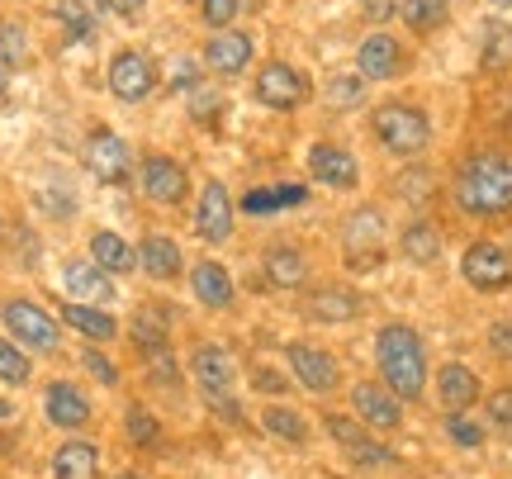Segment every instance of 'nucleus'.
<instances>
[{"mask_svg": "<svg viewBox=\"0 0 512 479\" xmlns=\"http://www.w3.org/2000/svg\"><path fill=\"white\" fill-rule=\"evenodd\" d=\"M451 200L465 219L512 214V148H475L451 176Z\"/></svg>", "mask_w": 512, "mask_h": 479, "instance_id": "1", "label": "nucleus"}, {"mask_svg": "<svg viewBox=\"0 0 512 479\" xmlns=\"http://www.w3.org/2000/svg\"><path fill=\"white\" fill-rule=\"evenodd\" d=\"M375 356H380L384 385L394 389L403 404L422 399V389H427V347H422L418 332L408 323H384L380 337H375Z\"/></svg>", "mask_w": 512, "mask_h": 479, "instance_id": "2", "label": "nucleus"}, {"mask_svg": "<svg viewBox=\"0 0 512 479\" xmlns=\"http://www.w3.org/2000/svg\"><path fill=\"white\" fill-rule=\"evenodd\" d=\"M370 129H375V143L389 157H399V162H418L422 152L432 148V119L413 100H384V105H375Z\"/></svg>", "mask_w": 512, "mask_h": 479, "instance_id": "3", "label": "nucleus"}, {"mask_svg": "<svg viewBox=\"0 0 512 479\" xmlns=\"http://www.w3.org/2000/svg\"><path fill=\"white\" fill-rule=\"evenodd\" d=\"M309 76L299 72V67H290V62H266L261 72H256V100L266 105V110L275 114H294L309 105Z\"/></svg>", "mask_w": 512, "mask_h": 479, "instance_id": "4", "label": "nucleus"}, {"mask_svg": "<svg viewBox=\"0 0 512 479\" xmlns=\"http://www.w3.org/2000/svg\"><path fill=\"white\" fill-rule=\"evenodd\" d=\"M460 276H465V285H470V290H479V295L508 290V285H512L508 247H498V242H489V238L470 242V247H465V257H460Z\"/></svg>", "mask_w": 512, "mask_h": 479, "instance_id": "5", "label": "nucleus"}, {"mask_svg": "<svg viewBox=\"0 0 512 479\" xmlns=\"http://www.w3.org/2000/svg\"><path fill=\"white\" fill-rule=\"evenodd\" d=\"M138 185H143V195L152 204L176 209V204H185V195H190V171H185L176 157H166V152H143Z\"/></svg>", "mask_w": 512, "mask_h": 479, "instance_id": "6", "label": "nucleus"}, {"mask_svg": "<svg viewBox=\"0 0 512 479\" xmlns=\"http://www.w3.org/2000/svg\"><path fill=\"white\" fill-rule=\"evenodd\" d=\"M0 318H5V328L15 332L29 351H57V347H62L57 318L48 314V309L29 304V299H5V304H0Z\"/></svg>", "mask_w": 512, "mask_h": 479, "instance_id": "7", "label": "nucleus"}, {"mask_svg": "<svg viewBox=\"0 0 512 479\" xmlns=\"http://www.w3.org/2000/svg\"><path fill=\"white\" fill-rule=\"evenodd\" d=\"M81 162H86V171H91L100 185H124L128 176H133V152H128V143L110 129H100L86 138Z\"/></svg>", "mask_w": 512, "mask_h": 479, "instance_id": "8", "label": "nucleus"}, {"mask_svg": "<svg viewBox=\"0 0 512 479\" xmlns=\"http://www.w3.org/2000/svg\"><path fill=\"white\" fill-rule=\"evenodd\" d=\"M110 91L114 100H124V105H143L147 95L157 91V62L138 48H124V53H114L110 62Z\"/></svg>", "mask_w": 512, "mask_h": 479, "instance_id": "9", "label": "nucleus"}, {"mask_svg": "<svg viewBox=\"0 0 512 479\" xmlns=\"http://www.w3.org/2000/svg\"><path fill=\"white\" fill-rule=\"evenodd\" d=\"M356 72L366 76V81H394V76L408 72V48L389 29H375L356 48Z\"/></svg>", "mask_w": 512, "mask_h": 479, "instance_id": "10", "label": "nucleus"}, {"mask_svg": "<svg viewBox=\"0 0 512 479\" xmlns=\"http://www.w3.org/2000/svg\"><path fill=\"white\" fill-rule=\"evenodd\" d=\"M384 214L375 209V204H366V209H356L347 219V228H342V247H347V261L351 266H375V261L384 257Z\"/></svg>", "mask_w": 512, "mask_h": 479, "instance_id": "11", "label": "nucleus"}, {"mask_svg": "<svg viewBox=\"0 0 512 479\" xmlns=\"http://www.w3.org/2000/svg\"><path fill=\"white\" fill-rule=\"evenodd\" d=\"M252 53H256V43L247 29H219V34L209 38V48H204V67L214 76H223V81H233V76H242L252 67Z\"/></svg>", "mask_w": 512, "mask_h": 479, "instance_id": "12", "label": "nucleus"}, {"mask_svg": "<svg viewBox=\"0 0 512 479\" xmlns=\"http://www.w3.org/2000/svg\"><path fill=\"white\" fill-rule=\"evenodd\" d=\"M328 437L342 446V451H347L356 465H370V470H375V465H389V461H394V451L375 442L361 418H342V413H328Z\"/></svg>", "mask_w": 512, "mask_h": 479, "instance_id": "13", "label": "nucleus"}, {"mask_svg": "<svg viewBox=\"0 0 512 479\" xmlns=\"http://www.w3.org/2000/svg\"><path fill=\"white\" fill-rule=\"evenodd\" d=\"M309 176L328 190H356L361 185V166L342 143H313L309 148Z\"/></svg>", "mask_w": 512, "mask_h": 479, "instance_id": "14", "label": "nucleus"}, {"mask_svg": "<svg viewBox=\"0 0 512 479\" xmlns=\"http://www.w3.org/2000/svg\"><path fill=\"white\" fill-rule=\"evenodd\" d=\"M195 233L204 242H228L233 238V195L223 181H204L200 190V209H195Z\"/></svg>", "mask_w": 512, "mask_h": 479, "instance_id": "15", "label": "nucleus"}, {"mask_svg": "<svg viewBox=\"0 0 512 479\" xmlns=\"http://www.w3.org/2000/svg\"><path fill=\"white\" fill-rule=\"evenodd\" d=\"M290 370L294 380L304 389H313V394H332L337 389V380H342V370H337V361H332L323 347H309V342H290Z\"/></svg>", "mask_w": 512, "mask_h": 479, "instance_id": "16", "label": "nucleus"}, {"mask_svg": "<svg viewBox=\"0 0 512 479\" xmlns=\"http://www.w3.org/2000/svg\"><path fill=\"white\" fill-rule=\"evenodd\" d=\"M351 408H356V418L375 432H394L403 423V399L394 394L389 385H356L351 389Z\"/></svg>", "mask_w": 512, "mask_h": 479, "instance_id": "17", "label": "nucleus"}, {"mask_svg": "<svg viewBox=\"0 0 512 479\" xmlns=\"http://www.w3.org/2000/svg\"><path fill=\"white\" fill-rule=\"evenodd\" d=\"M62 290L76 295L81 304H105V299H114V280L95 261H67L62 266Z\"/></svg>", "mask_w": 512, "mask_h": 479, "instance_id": "18", "label": "nucleus"}, {"mask_svg": "<svg viewBox=\"0 0 512 479\" xmlns=\"http://www.w3.org/2000/svg\"><path fill=\"white\" fill-rule=\"evenodd\" d=\"M261 266H266V285H275V290H299V285L309 280V257H304L294 242H275V247H266Z\"/></svg>", "mask_w": 512, "mask_h": 479, "instance_id": "19", "label": "nucleus"}, {"mask_svg": "<svg viewBox=\"0 0 512 479\" xmlns=\"http://www.w3.org/2000/svg\"><path fill=\"white\" fill-rule=\"evenodd\" d=\"M437 394H441V408L446 413H465V408H475L479 399V375L465 361H446L437 370Z\"/></svg>", "mask_w": 512, "mask_h": 479, "instance_id": "20", "label": "nucleus"}, {"mask_svg": "<svg viewBox=\"0 0 512 479\" xmlns=\"http://www.w3.org/2000/svg\"><path fill=\"white\" fill-rule=\"evenodd\" d=\"M43 408H48V423L67 427V432H76V427L91 423V399H86V394H81L76 385H67V380L48 385V394H43Z\"/></svg>", "mask_w": 512, "mask_h": 479, "instance_id": "21", "label": "nucleus"}, {"mask_svg": "<svg viewBox=\"0 0 512 479\" xmlns=\"http://www.w3.org/2000/svg\"><path fill=\"white\" fill-rule=\"evenodd\" d=\"M190 295L200 299L204 309H233V276L223 271L219 261H200L195 271H190Z\"/></svg>", "mask_w": 512, "mask_h": 479, "instance_id": "22", "label": "nucleus"}, {"mask_svg": "<svg viewBox=\"0 0 512 479\" xmlns=\"http://www.w3.org/2000/svg\"><path fill=\"white\" fill-rule=\"evenodd\" d=\"M304 309H309L313 323H351V318L361 314V295L347 290V285H323V290L309 295Z\"/></svg>", "mask_w": 512, "mask_h": 479, "instance_id": "23", "label": "nucleus"}, {"mask_svg": "<svg viewBox=\"0 0 512 479\" xmlns=\"http://www.w3.org/2000/svg\"><path fill=\"white\" fill-rule=\"evenodd\" d=\"M190 370H195V380L204 385V394H228V389H233V356L223 347H214V342L195 347Z\"/></svg>", "mask_w": 512, "mask_h": 479, "instance_id": "24", "label": "nucleus"}, {"mask_svg": "<svg viewBox=\"0 0 512 479\" xmlns=\"http://www.w3.org/2000/svg\"><path fill=\"white\" fill-rule=\"evenodd\" d=\"M138 266H143V276H152V280H176L181 276V266H185V257L171 238L152 233V238L138 242Z\"/></svg>", "mask_w": 512, "mask_h": 479, "instance_id": "25", "label": "nucleus"}, {"mask_svg": "<svg viewBox=\"0 0 512 479\" xmlns=\"http://www.w3.org/2000/svg\"><path fill=\"white\" fill-rule=\"evenodd\" d=\"M479 67L489 76L512 67V24L508 19H489V24H484V34H479Z\"/></svg>", "mask_w": 512, "mask_h": 479, "instance_id": "26", "label": "nucleus"}, {"mask_svg": "<svg viewBox=\"0 0 512 479\" xmlns=\"http://www.w3.org/2000/svg\"><path fill=\"white\" fill-rule=\"evenodd\" d=\"M399 19L418 38L441 34L451 24V0H399Z\"/></svg>", "mask_w": 512, "mask_h": 479, "instance_id": "27", "label": "nucleus"}, {"mask_svg": "<svg viewBox=\"0 0 512 479\" xmlns=\"http://www.w3.org/2000/svg\"><path fill=\"white\" fill-rule=\"evenodd\" d=\"M399 252H403V261H413V266H437V257H441V233L427 219H413L399 233Z\"/></svg>", "mask_w": 512, "mask_h": 479, "instance_id": "28", "label": "nucleus"}, {"mask_svg": "<svg viewBox=\"0 0 512 479\" xmlns=\"http://www.w3.org/2000/svg\"><path fill=\"white\" fill-rule=\"evenodd\" d=\"M53 475L57 479H95L100 475V451H95V442H67V446H57V456H53Z\"/></svg>", "mask_w": 512, "mask_h": 479, "instance_id": "29", "label": "nucleus"}, {"mask_svg": "<svg viewBox=\"0 0 512 479\" xmlns=\"http://www.w3.org/2000/svg\"><path fill=\"white\" fill-rule=\"evenodd\" d=\"M62 323H67V328H76L86 342H110L114 332H119V323H114L105 309L81 304V299H76V304H62Z\"/></svg>", "mask_w": 512, "mask_h": 479, "instance_id": "30", "label": "nucleus"}, {"mask_svg": "<svg viewBox=\"0 0 512 479\" xmlns=\"http://www.w3.org/2000/svg\"><path fill=\"white\" fill-rule=\"evenodd\" d=\"M91 261L95 266H105L110 276H124V271H133L138 266V247H128L119 233H91Z\"/></svg>", "mask_w": 512, "mask_h": 479, "instance_id": "31", "label": "nucleus"}, {"mask_svg": "<svg viewBox=\"0 0 512 479\" xmlns=\"http://www.w3.org/2000/svg\"><path fill=\"white\" fill-rule=\"evenodd\" d=\"M166 342H171V323H166L162 309H138V318H133V347L143 356H162Z\"/></svg>", "mask_w": 512, "mask_h": 479, "instance_id": "32", "label": "nucleus"}, {"mask_svg": "<svg viewBox=\"0 0 512 479\" xmlns=\"http://www.w3.org/2000/svg\"><path fill=\"white\" fill-rule=\"evenodd\" d=\"M366 86H370V81H366V76H361V72H342V76H332V81H328V105H332V110H337V114H351V110H361V105H366Z\"/></svg>", "mask_w": 512, "mask_h": 479, "instance_id": "33", "label": "nucleus"}, {"mask_svg": "<svg viewBox=\"0 0 512 479\" xmlns=\"http://www.w3.org/2000/svg\"><path fill=\"white\" fill-rule=\"evenodd\" d=\"M57 19L72 43H86L95 34V5L91 0H57Z\"/></svg>", "mask_w": 512, "mask_h": 479, "instance_id": "34", "label": "nucleus"}, {"mask_svg": "<svg viewBox=\"0 0 512 479\" xmlns=\"http://www.w3.org/2000/svg\"><path fill=\"white\" fill-rule=\"evenodd\" d=\"M34 200H38V209H43L48 219H62V223H67L76 214V195L67 190V181H57V176H48V181L38 185Z\"/></svg>", "mask_w": 512, "mask_h": 479, "instance_id": "35", "label": "nucleus"}, {"mask_svg": "<svg viewBox=\"0 0 512 479\" xmlns=\"http://www.w3.org/2000/svg\"><path fill=\"white\" fill-rule=\"evenodd\" d=\"M261 423H266V432H275L280 442L309 446V423H304L299 413H290V408H266V413H261Z\"/></svg>", "mask_w": 512, "mask_h": 479, "instance_id": "36", "label": "nucleus"}, {"mask_svg": "<svg viewBox=\"0 0 512 479\" xmlns=\"http://www.w3.org/2000/svg\"><path fill=\"white\" fill-rule=\"evenodd\" d=\"M394 190H399L408 204H427L437 195V176H432L427 166H408V171H399V185H394Z\"/></svg>", "mask_w": 512, "mask_h": 479, "instance_id": "37", "label": "nucleus"}, {"mask_svg": "<svg viewBox=\"0 0 512 479\" xmlns=\"http://www.w3.org/2000/svg\"><path fill=\"white\" fill-rule=\"evenodd\" d=\"M0 62L5 67H24L29 62V34L15 19H0Z\"/></svg>", "mask_w": 512, "mask_h": 479, "instance_id": "38", "label": "nucleus"}, {"mask_svg": "<svg viewBox=\"0 0 512 479\" xmlns=\"http://www.w3.org/2000/svg\"><path fill=\"white\" fill-rule=\"evenodd\" d=\"M124 427H128V437H133L138 446H157V442H162V423H157V418H152L143 404L128 408V413H124Z\"/></svg>", "mask_w": 512, "mask_h": 479, "instance_id": "39", "label": "nucleus"}, {"mask_svg": "<svg viewBox=\"0 0 512 479\" xmlns=\"http://www.w3.org/2000/svg\"><path fill=\"white\" fill-rule=\"evenodd\" d=\"M0 380L5 385H29V356L19 347H10L5 337H0Z\"/></svg>", "mask_w": 512, "mask_h": 479, "instance_id": "40", "label": "nucleus"}, {"mask_svg": "<svg viewBox=\"0 0 512 479\" xmlns=\"http://www.w3.org/2000/svg\"><path fill=\"white\" fill-rule=\"evenodd\" d=\"M238 10H242V0H200V15L209 29H233Z\"/></svg>", "mask_w": 512, "mask_h": 479, "instance_id": "41", "label": "nucleus"}, {"mask_svg": "<svg viewBox=\"0 0 512 479\" xmlns=\"http://www.w3.org/2000/svg\"><path fill=\"white\" fill-rule=\"evenodd\" d=\"M275 209H285L280 185H261V190H252V195L242 200V214H256V219H266V214H275Z\"/></svg>", "mask_w": 512, "mask_h": 479, "instance_id": "42", "label": "nucleus"}, {"mask_svg": "<svg viewBox=\"0 0 512 479\" xmlns=\"http://www.w3.org/2000/svg\"><path fill=\"white\" fill-rule=\"evenodd\" d=\"M446 432H451V442H460V446H479V442H484V432H479L465 413H446Z\"/></svg>", "mask_w": 512, "mask_h": 479, "instance_id": "43", "label": "nucleus"}, {"mask_svg": "<svg viewBox=\"0 0 512 479\" xmlns=\"http://www.w3.org/2000/svg\"><path fill=\"white\" fill-rule=\"evenodd\" d=\"M81 366H86V370H91V375H95V380H100V385H119V366H114V361H110V356H100V351H86V356H81Z\"/></svg>", "mask_w": 512, "mask_h": 479, "instance_id": "44", "label": "nucleus"}, {"mask_svg": "<svg viewBox=\"0 0 512 479\" xmlns=\"http://www.w3.org/2000/svg\"><path fill=\"white\" fill-rule=\"evenodd\" d=\"M489 351L503 356V361H512V318H498L494 328H489Z\"/></svg>", "mask_w": 512, "mask_h": 479, "instance_id": "45", "label": "nucleus"}, {"mask_svg": "<svg viewBox=\"0 0 512 479\" xmlns=\"http://www.w3.org/2000/svg\"><path fill=\"white\" fill-rule=\"evenodd\" d=\"M195 81H200V62H195V57H181L176 72H171V91H190Z\"/></svg>", "mask_w": 512, "mask_h": 479, "instance_id": "46", "label": "nucleus"}, {"mask_svg": "<svg viewBox=\"0 0 512 479\" xmlns=\"http://www.w3.org/2000/svg\"><path fill=\"white\" fill-rule=\"evenodd\" d=\"M489 418H494L498 427H512V385L498 389L494 399H489Z\"/></svg>", "mask_w": 512, "mask_h": 479, "instance_id": "47", "label": "nucleus"}, {"mask_svg": "<svg viewBox=\"0 0 512 479\" xmlns=\"http://www.w3.org/2000/svg\"><path fill=\"white\" fill-rule=\"evenodd\" d=\"M389 15H399V5H394V0H366V19L375 24V29H380Z\"/></svg>", "mask_w": 512, "mask_h": 479, "instance_id": "48", "label": "nucleus"}, {"mask_svg": "<svg viewBox=\"0 0 512 479\" xmlns=\"http://www.w3.org/2000/svg\"><path fill=\"white\" fill-rule=\"evenodd\" d=\"M105 10H114L119 19H138L147 10V0H105Z\"/></svg>", "mask_w": 512, "mask_h": 479, "instance_id": "49", "label": "nucleus"}, {"mask_svg": "<svg viewBox=\"0 0 512 479\" xmlns=\"http://www.w3.org/2000/svg\"><path fill=\"white\" fill-rule=\"evenodd\" d=\"M252 385H256V389H266V394H280V389H285V375H275V370H256Z\"/></svg>", "mask_w": 512, "mask_h": 479, "instance_id": "50", "label": "nucleus"}, {"mask_svg": "<svg viewBox=\"0 0 512 479\" xmlns=\"http://www.w3.org/2000/svg\"><path fill=\"white\" fill-rule=\"evenodd\" d=\"M5 91H10V67L0 62V100H5Z\"/></svg>", "mask_w": 512, "mask_h": 479, "instance_id": "51", "label": "nucleus"}, {"mask_svg": "<svg viewBox=\"0 0 512 479\" xmlns=\"http://www.w3.org/2000/svg\"><path fill=\"white\" fill-rule=\"evenodd\" d=\"M503 129H508V138H512V95H508V110H503Z\"/></svg>", "mask_w": 512, "mask_h": 479, "instance_id": "52", "label": "nucleus"}, {"mask_svg": "<svg viewBox=\"0 0 512 479\" xmlns=\"http://www.w3.org/2000/svg\"><path fill=\"white\" fill-rule=\"evenodd\" d=\"M10 413H15V408L5 404V399H0V423H5V418H10Z\"/></svg>", "mask_w": 512, "mask_h": 479, "instance_id": "53", "label": "nucleus"}, {"mask_svg": "<svg viewBox=\"0 0 512 479\" xmlns=\"http://www.w3.org/2000/svg\"><path fill=\"white\" fill-rule=\"evenodd\" d=\"M489 5H494V10H512V0H489Z\"/></svg>", "mask_w": 512, "mask_h": 479, "instance_id": "54", "label": "nucleus"}, {"mask_svg": "<svg viewBox=\"0 0 512 479\" xmlns=\"http://www.w3.org/2000/svg\"><path fill=\"white\" fill-rule=\"evenodd\" d=\"M242 5H247V10H261V5H266V0H242Z\"/></svg>", "mask_w": 512, "mask_h": 479, "instance_id": "55", "label": "nucleus"}, {"mask_svg": "<svg viewBox=\"0 0 512 479\" xmlns=\"http://www.w3.org/2000/svg\"><path fill=\"white\" fill-rule=\"evenodd\" d=\"M119 479H138V475H133V470H128V475H119Z\"/></svg>", "mask_w": 512, "mask_h": 479, "instance_id": "56", "label": "nucleus"}]
</instances>
